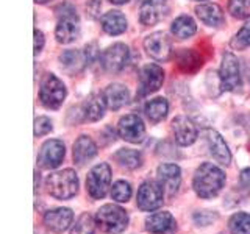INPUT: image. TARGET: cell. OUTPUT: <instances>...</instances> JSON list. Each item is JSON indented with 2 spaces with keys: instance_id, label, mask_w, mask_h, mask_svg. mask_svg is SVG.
<instances>
[{
  "instance_id": "obj_41",
  "label": "cell",
  "mask_w": 250,
  "mask_h": 234,
  "mask_svg": "<svg viewBox=\"0 0 250 234\" xmlns=\"http://www.w3.org/2000/svg\"><path fill=\"white\" fill-rule=\"evenodd\" d=\"M195 2H202V0H195Z\"/></svg>"
},
{
  "instance_id": "obj_16",
  "label": "cell",
  "mask_w": 250,
  "mask_h": 234,
  "mask_svg": "<svg viewBox=\"0 0 250 234\" xmlns=\"http://www.w3.org/2000/svg\"><path fill=\"white\" fill-rule=\"evenodd\" d=\"M172 131H174L177 144L183 147L194 144L199 136L197 127H195L191 119H188L185 116H178L172 120Z\"/></svg>"
},
{
  "instance_id": "obj_29",
  "label": "cell",
  "mask_w": 250,
  "mask_h": 234,
  "mask_svg": "<svg viewBox=\"0 0 250 234\" xmlns=\"http://www.w3.org/2000/svg\"><path fill=\"white\" fill-rule=\"evenodd\" d=\"M177 64L185 72H194L202 66V58L194 50H186L177 53Z\"/></svg>"
},
{
  "instance_id": "obj_31",
  "label": "cell",
  "mask_w": 250,
  "mask_h": 234,
  "mask_svg": "<svg viewBox=\"0 0 250 234\" xmlns=\"http://www.w3.org/2000/svg\"><path fill=\"white\" fill-rule=\"evenodd\" d=\"M96 218L89 214H82L75 222L70 234H96Z\"/></svg>"
},
{
  "instance_id": "obj_26",
  "label": "cell",
  "mask_w": 250,
  "mask_h": 234,
  "mask_svg": "<svg viewBox=\"0 0 250 234\" xmlns=\"http://www.w3.org/2000/svg\"><path fill=\"white\" fill-rule=\"evenodd\" d=\"M144 113L150 122H153V123L161 122L163 119H166V116L169 113L167 100L163 98V97H156V98L148 100L144 106Z\"/></svg>"
},
{
  "instance_id": "obj_7",
  "label": "cell",
  "mask_w": 250,
  "mask_h": 234,
  "mask_svg": "<svg viewBox=\"0 0 250 234\" xmlns=\"http://www.w3.org/2000/svg\"><path fill=\"white\" fill-rule=\"evenodd\" d=\"M109 184H111V167L106 162H100L89 170L88 178H86V187L94 200L104 198Z\"/></svg>"
},
{
  "instance_id": "obj_38",
  "label": "cell",
  "mask_w": 250,
  "mask_h": 234,
  "mask_svg": "<svg viewBox=\"0 0 250 234\" xmlns=\"http://www.w3.org/2000/svg\"><path fill=\"white\" fill-rule=\"evenodd\" d=\"M239 183H241L242 187H244V189L250 191V167H247V169H244V170L241 172Z\"/></svg>"
},
{
  "instance_id": "obj_22",
  "label": "cell",
  "mask_w": 250,
  "mask_h": 234,
  "mask_svg": "<svg viewBox=\"0 0 250 234\" xmlns=\"http://www.w3.org/2000/svg\"><path fill=\"white\" fill-rule=\"evenodd\" d=\"M97 155V145L89 136L82 135L74 144V162L77 166H84Z\"/></svg>"
},
{
  "instance_id": "obj_33",
  "label": "cell",
  "mask_w": 250,
  "mask_h": 234,
  "mask_svg": "<svg viewBox=\"0 0 250 234\" xmlns=\"http://www.w3.org/2000/svg\"><path fill=\"white\" fill-rule=\"evenodd\" d=\"M229 13L234 19H250V0H230Z\"/></svg>"
},
{
  "instance_id": "obj_39",
  "label": "cell",
  "mask_w": 250,
  "mask_h": 234,
  "mask_svg": "<svg viewBox=\"0 0 250 234\" xmlns=\"http://www.w3.org/2000/svg\"><path fill=\"white\" fill-rule=\"evenodd\" d=\"M111 3H114V5H125V3H128L130 0H109Z\"/></svg>"
},
{
  "instance_id": "obj_28",
  "label": "cell",
  "mask_w": 250,
  "mask_h": 234,
  "mask_svg": "<svg viewBox=\"0 0 250 234\" xmlns=\"http://www.w3.org/2000/svg\"><path fill=\"white\" fill-rule=\"evenodd\" d=\"M60 62L61 66L67 69L69 72H78L83 66H86L84 53H82L80 50H66L60 55Z\"/></svg>"
},
{
  "instance_id": "obj_35",
  "label": "cell",
  "mask_w": 250,
  "mask_h": 234,
  "mask_svg": "<svg viewBox=\"0 0 250 234\" xmlns=\"http://www.w3.org/2000/svg\"><path fill=\"white\" fill-rule=\"evenodd\" d=\"M52 130H53L52 120L49 119V117H45V116L36 117V120H35V136L36 137H41V136L49 135Z\"/></svg>"
},
{
  "instance_id": "obj_21",
  "label": "cell",
  "mask_w": 250,
  "mask_h": 234,
  "mask_svg": "<svg viewBox=\"0 0 250 234\" xmlns=\"http://www.w3.org/2000/svg\"><path fill=\"white\" fill-rule=\"evenodd\" d=\"M195 14L208 27L217 28L225 22L224 11L217 3H200L195 6Z\"/></svg>"
},
{
  "instance_id": "obj_27",
  "label": "cell",
  "mask_w": 250,
  "mask_h": 234,
  "mask_svg": "<svg viewBox=\"0 0 250 234\" xmlns=\"http://www.w3.org/2000/svg\"><path fill=\"white\" fill-rule=\"evenodd\" d=\"M114 159L121 167L128 170H135L143 166V155L133 148H121L119 152L114 153Z\"/></svg>"
},
{
  "instance_id": "obj_32",
  "label": "cell",
  "mask_w": 250,
  "mask_h": 234,
  "mask_svg": "<svg viewBox=\"0 0 250 234\" xmlns=\"http://www.w3.org/2000/svg\"><path fill=\"white\" fill-rule=\"evenodd\" d=\"M111 197L117 203H127L131 197V186L128 181H124L119 179L116 181L111 187Z\"/></svg>"
},
{
  "instance_id": "obj_8",
  "label": "cell",
  "mask_w": 250,
  "mask_h": 234,
  "mask_svg": "<svg viewBox=\"0 0 250 234\" xmlns=\"http://www.w3.org/2000/svg\"><path fill=\"white\" fill-rule=\"evenodd\" d=\"M130 59V49L128 45L122 42H116L105 49L100 55V64L108 74H117L127 66Z\"/></svg>"
},
{
  "instance_id": "obj_15",
  "label": "cell",
  "mask_w": 250,
  "mask_h": 234,
  "mask_svg": "<svg viewBox=\"0 0 250 234\" xmlns=\"http://www.w3.org/2000/svg\"><path fill=\"white\" fill-rule=\"evenodd\" d=\"M74 220V213L69 208H55L44 214V225L55 234L64 233Z\"/></svg>"
},
{
  "instance_id": "obj_40",
  "label": "cell",
  "mask_w": 250,
  "mask_h": 234,
  "mask_svg": "<svg viewBox=\"0 0 250 234\" xmlns=\"http://www.w3.org/2000/svg\"><path fill=\"white\" fill-rule=\"evenodd\" d=\"M36 3H41V5H44V3H47V2H50V0H35Z\"/></svg>"
},
{
  "instance_id": "obj_34",
  "label": "cell",
  "mask_w": 250,
  "mask_h": 234,
  "mask_svg": "<svg viewBox=\"0 0 250 234\" xmlns=\"http://www.w3.org/2000/svg\"><path fill=\"white\" fill-rule=\"evenodd\" d=\"M231 47L234 50H244L250 47V20H247L244 25L239 28V31L231 39Z\"/></svg>"
},
{
  "instance_id": "obj_37",
  "label": "cell",
  "mask_w": 250,
  "mask_h": 234,
  "mask_svg": "<svg viewBox=\"0 0 250 234\" xmlns=\"http://www.w3.org/2000/svg\"><path fill=\"white\" fill-rule=\"evenodd\" d=\"M44 42H45V38L42 35V31L36 28L35 30V55H38L39 52L42 50Z\"/></svg>"
},
{
  "instance_id": "obj_2",
  "label": "cell",
  "mask_w": 250,
  "mask_h": 234,
  "mask_svg": "<svg viewBox=\"0 0 250 234\" xmlns=\"http://www.w3.org/2000/svg\"><path fill=\"white\" fill-rule=\"evenodd\" d=\"M58 23L55 28V38L60 44H70L80 36V18L72 3H61L57 6Z\"/></svg>"
},
{
  "instance_id": "obj_10",
  "label": "cell",
  "mask_w": 250,
  "mask_h": 234,
  "mask_svg": "<svg viewBox=\"0 0 250 234\" xmlns=\"http://www.w3.org/2000/svg\"><path fill=\"white\" fill-rule=\"evenodd\" d=\"M164 198V189L160 183L156 181H144L138 189L136 203L138 208L143 211H155L163 205Z\"/></svg>"
},
{
  "instance_id": "obj_23",
  "label": "cell",
  "mask_w": 250,
  "mask_h": 234,
  "mask_svg": "<svg viewBox=\"0 0 250 234\" xmlns=\"http://www.w3.org/2000/svg\"><path fill=\"white\" fill-rule=\"evenodd\" d=\"M100 25L102 30L105 31L106 35H111V36H117V35H122L125 30H127V18L117 10H111L105 13L102 16L100 19Z\"/></svg>"
},
{
  "instance_id": "obj_1",
  "label": "cell",
  "mask_w": 250,
  "mask_h": 234,
  "mask_svg": "<svg viewBox=\"0 0 250 234\" xmlns=\"http://www.w3.org/2000/svg\"><path fill=\"white\" fill-rule=\"evenodd\" d=\"M225 174L211 162H203L197 167L192 178V187L200 198H213L224 189Z\"/></svg>"
},
{
  "instance_id": "obj_17",
  "label": "cell",
  "mask_w": 250,
  "mask_h": 234,
  "mask_svg": "<svg viewBox=\"0 0 250 234\" xmlns=\"http://www.w3.org/2000/svg\"><path fill=\"white\" fill-rule=\"evenodd\" d=\"M158 183L167 195H174L178 192L180 183H182V170L177 164H161L156 170Z\"/></svg>"
},
{
  "instance_id": "obj_12",
  "label": "cell",
  "mask_w": 250,
  "mask_h": 234,
  "mask_svg": "<svg viewBox=\"0 0 250 234\" xmlns=\"http://www.w3.org/2000/svg\"><path fill=\"white\" fill-rule=\"evenodd\" d=\"M144 50L155 61H167L172 53V41L163 31H155L144 39Z\"/></svg>"
},
{
  "instance_id": "obj_13",
  "label": "cell",
  "mask_w": 250,
  "mask_h": 234,
  "mask_svg": "<svg viewBox=\"0 0 250 234\" xmlns=\"http://www.w3.org/2000/svg\"><path fill=\"white\" fill-rule=\"evenodd\" d=\"M117 133L119 136L131 144H138L146 136V125L139 116L136 114H127L121 117L119 123H117Z\"/></svg>"
},
{
  "instance_id": "obj_5",
  "label": "cell",
  "mask_w": 250,
  "mask_h": 234,
  "mask_svg": "<svg viewBox=\"0 0 250 234\" xmlns=\"http://www.w3.org/2000/svg\"><path fill=\"white\" fill-rule=\"evenodd\" d=\"M67 96V89L57 75L47 74L39 88V100L47 109H58L64 103Z\"/></svg>"
},
{
  "instance_id": "obj_19",
  "label": "cell",
  "mask_w": 250,
  "mask_h": 234,
  "mask_svg": "<svg viewBox=\"0 0 250 234\" xmlns=\"http://www.w3.org/2000/svg\"><path fill=\"white\" fill-rule=\"evenodd\" d=\"M146 230L152 234H174L177 222L170 213H156L146 218Z\"/></svg>"
},
{
  "instance_id": "obj_9",
  "label": "cell",
  "mask_w": 250,
  "mask_h": 234,
  "mask_svg": "<svg viewBox=\"0 0 250 234\" xmlns=\"http://www.w3.org/2000/svg\"><path fill=\"white\" fill-rule=\"evenodd\" d=\"M164 83V70L158 64H146L139 72V88L138 96L146 97L156 92Z\"/></svg>"
},
{
  "instance_id": "obj_4",
  "label": "cell",
  "mask_w": 250,
  "mask_h": 234,
  "mask_svg": "<svg viewBox=\"0 0 250 234\" xmlns=\"http://www.w3.org/2000/svg\"><path fill=\"white\" fill-rule=\"evenodd\" d=\"M96 223L104 233L117 234L128 226V214L117 205H105L97 211Z\"/></svg>"
},
{
  "instance_id": "obj_24",
  "label": "cell",
  "mask_w": 250,
  "mask_h": 234,
  "mask_svg": "<svg viewBox=\"0 0 250 234\" xmlns=\"http://www.w3.org/2000/svg\"><path fill=\"white\" fill-rule=\"evenodd\" d=\"M106 101L104 98V94H91L83 103V114L84 119L89 122H97L105 116Z\"/></svg>"
},
{
  "instance_id": "obj_20",
  "label": "cell",
  "mask_w": 250,
  "mask_h": 234,
  "mask_svg": "<svg viewBox=\"0 0 250 234\" xmlns=\"http://www.w3.org/2000/svg\"><path fill=\"white\" fill-rule=\"evenodd\" d=\"M104 98L106 101V106L109 109H121L122 106H125L130 100V92L127 89V86H124L121 83H113L108 84L105 91H104Z\"/></svg>"
},
{
  "instance_id": "obj_6",
  "label": "cell",
  "mask_w": 250,
  "mask_h": 234,
  "mask_svg": "<svg viewBox=\"0 0 250 234\" xmlns=\"http://www.w3.org/2000/svg\"><path fill=\"white\" fill-rule=\"evenodd\" d=\"M219 81L224 91L236 92L242 88V77H241V66L238 58L231 52L224 53L221 70H219Z\"/></svg>"
},
{
  "instance_id": "obj_36",
  "label": "cell",
  "mask_w": 250,
  "mask_h": 234,
  "mask_svg": "<svg viewBox=\"0 0 250 234\" xmlns=\"http://www.w3.org/2000/svg\"><path fill=\"white\" fill-rule=\"evenodd\" d=\"M216 218H217V215L211 213V211H199V213L194 214V222L199 226H207L213 220H216Z\"/></svg>"
},
{
  "instance_id": "obj_3",
  "label": "cell",
  "mask_w": 250,
  "mask_h": 234,
  "mask_svg": "<svg viewBox=\"0 0 250 234\" xmlns=\"http://www.w3.org/2000/svg\"><path fill=\"white\" fill-rule=\"evenodd\" d=\"M45 187L53 198L69 200L78 192V176L72 169L53 172L45 178Z\"/></svg>"
},
{
  "instance_id": "obj_11",
  "label": "cell",
  "mask_w": 250,
  "mask_h": 234,
  "mask_svg": "<svg viewBox=\"0 0 250 234\" xmlns=\"http://www.w3.org/2000/svg\"><path fill=\"white\" fill-rule=\"evenodd\" d=\"M66 156V147L60 139H49L42 144L38 155V164L42 169H57Z\"/></svg>"
},
{
  "instance_id": "obj_25",
  "label": "cell",
  "mask_w": 250,
  "mask_h": 234,
  "mask_svg": "<svg viewBox=\"0 0 250 234\" xmlns=\"http://www.w3.org/2000/svg\"><path fill=\"white\" fill-rule=\"evenodd\" d=\"M197 31V23L191 18V16H178V18L172 22L170 25V33L177 39H188L195 35Z\"/></svg>"
},
{
  "instance_id": "obj_14",
  "label": "cell",
  "mask_w": 250,
  "mask_h": 234,
  "mask_svg": "<svg viewBox=\"0 0 250 234\" xmlns=\"http://www.w3.org/2000/svg\"><path fill=\"white\" fill-rule=\"evenodd\" d=\"M169 13L167 0H144L139 8V22L146 27L161 22Z\"/></svg>"
},
{
  "instance_id": "obj_30",
  "label": "cell",
  "mask_w": 250,
  "mask_h": 234,
  "mask_svg": "<svg viewBox=\"0 0 250 234\" xmlns=\"http://www.w3.org/2000/svg\"><path fill=\"white\" fill-rule=\"evenodd\" d=\"M229 230L231 234H250V214L236 213L230 217Z\"/></svg>"
},
{
  "instance_id": "obj_18",
  "label": "cell",
  "mask_w": 250,
  "mask_h": 234,
  "mask_svg": "<svg viewBox=\"0 0 250 234\" xmlns=\"http://www.w3.org/2000/svg\"><path fill=\"white\" fill-rule=\"evenodd\" d=\"M205 139H207L211 156H213L219 164H222V166H229V164L231 162V153H230L229 145H227L224 137L219 135L216 130L207 128L205 130Z\"/></svg>"
}]
</instances>
